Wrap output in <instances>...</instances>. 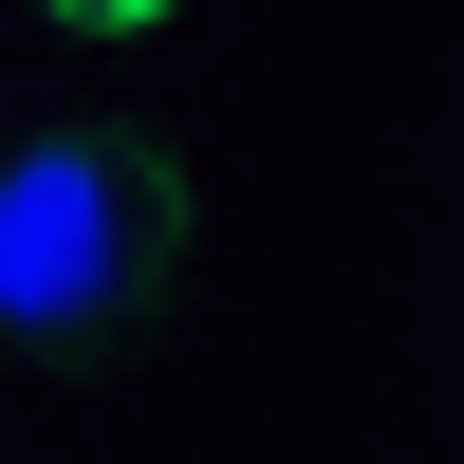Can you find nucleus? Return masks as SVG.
Segmentation results:
<instances>
[{"mask_svg": "<svg viewBox=\"0 0 464 464\" xmlns=\"http://www.w3.org/2000/svg\"><path fill=\"white\" fill-rule=\"evenodd\" d=\"M186 260V186L130 130H37L0 168V334L19 353H130Z\"/></svg>", "mask_w": 464, "mask_h": 464, "instance_id": "f257e3e1", "label": "nucleus"}, {"mask_svg": "<svg viewBox=\"0 0 464 464\" xmlns=\"http://www.w3.org/2000/svg\"><path fill=\"white\" fill-rule=\"evenodd\" d=\"M56 19H111V37H130V19H168V0H56Z\"/></svg>", "mask_w": 464, "mask_h": 464, "instance_id": "f03ea898", "label": "nucleus"}]
</instances>
